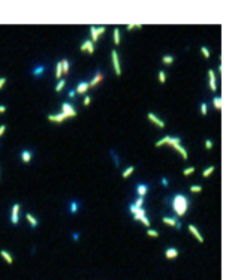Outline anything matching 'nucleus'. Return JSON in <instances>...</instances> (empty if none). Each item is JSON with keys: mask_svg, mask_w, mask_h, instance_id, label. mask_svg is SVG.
I'll return each instance as SVG.
<instances>
[{"mask_svg": "<svg viewBox=\"0 0 247 280\" xmlns=\"http://www.w3.org/2000/svg\"><path fill=\"white\" fill-rule=\"evenodd\" d=\"M207 112H208V107H207L205 102H202L201 103V114L202 116H207Z\"/></svg>", "mask_w": 247, "mask_h": 280, "instance_id": "obj_35", "label": "nucleus"}, {"mask_svg": "<svg viewBox=\"0 0 247 280\" xmlns=\"http://www.w3.org/2000/svg\"><path fill=\"white\" fill-rule=\"evenodd\" d=\"M5 130H6V125H0V136L5 133Z\"/></svg>", "mask_w": 247, "mask_h": 280, "instance_id": "obj_45", "label": "nucleus"}, {"mask_svg": "<svg viewBox=\"0 0 247 280\" xmlns=\"http://www.w3.org/2000/svg\"><path fill=\"white\" fill-rule=\"evenodd\" d=\"M169 138H171V136H163V138H160V139H159V141L156 142V147H162V145H165V144H168Z\"/></svg>", "mask_w": 247, "mask_h": 280, "instance_id": "obj_29", "label": "nucleus"}, {"mask_svg": "<svg viewBox=\"0 0 247 280\" xmlns=\"http://www.w3.org/2000/svg\"><path fill=\"white\" fill-rule=\"evenodd\" d=\"M135 27L141 29V27H142V24H127V25H126V29H127V30H133Z\"/></svg>", "mask_w": 247, "mask_h": 280, "instance_id": "obj_39", "label": "nucleus"}, {"mask_svg": "<svg viewBox=\"0 0 247 280\" xmlns=\"http://www.w3.org/2000/svg\"><path fill=\"white\" fill-rule=\"evenodd\" d=\"M5 111H6V107L5 105H0V114H3Z\"/></svg>", "mask_w": 247, "mask_h": 280, "instance_id": "obj_47", "label": "nucleus"}, {"mask_svg": "<svg viewBox=\"0 0 247 280\" xmlns=\"http://www.w3.org/2000/svg\"><path fill=\"white\" fill-rule=\"evenodd\" d=\"M202 190V186L201 184H193V186H190V192L192 193H198V192H201Z\"/></svg>", "mask_w": 247, "mask_h": 280, "instance_id": "obj_34", "label": "nucleus"}, {"mask_svg": "<svg viewBox=\"0 0 247 280\" xmlns=\"http://www.w3.org/2000/svg\"><path fill=\"white\" fill-rule=\"evenodd\" d=\"M193 172H195V166H190V168H186V169H184L183 171V175H190V174H193Z\"/></svg>", "mask_w": 247, "mask_h": 280, "instance_id": "obj_36", "label": "nucleus"}, {"mask_svg": "<svg viewBox=\"0 0 247 280\" xmlns=\"http://www.w3.org/2000/svg\"><path fill=\"white\" fill-rule=\"evenodd\" d=\"M178 256V249H175V247H168L165 250V258H168V259H174V258H177Z\"/></svg>", "mask_w": 247, "mask_h": 280, "instance_id": "obj_17", "label": "nucleus"}, {"mask_svg": "<svg viewBox=\"0 0 247 280\" xmlns=\"http://www.w3.org/2000/svg\"><path fill=\"white\" fill-rule=\"evenodd\" d=\"M162 222L165 223V225H169V226H175V228H181V223H180V220L175 216H165L163 219H162Z\"/></svg>", "mask_w": 247, "mask_h": 280, "instance_id": "obj_7", "label": "nucleus"}, {"mask_svg": "<svg viewBox=\"0 0 247 280\" xmlns=\"http://www.w3.org/2000/svg\"><path fill=\"white\" fill-rule=\"evenodd\" d=\"M208 76H210V89L216 91L217 90V85H216V74L213 69H208Z\"/></svg>", "mask_w": 247, "mask_h": 280, "instance_id": "obj_16", "label": "nucleus"}, {"mask_svg": "<svg viewBox=\"0 0 247 280\" xmlns=\"http://www.w3.org/2000/svg\"><path fill=\"white\" fill-rule=\"evenodd\" d=\"M162 63H165V65H172L174 63V56H163L162 57Z\"/></svg>", "mask_w": 247, "mask_h": 280, "instance_id": "obj_28", "label": "nucleus"}, {"mask_svg": "<svg viewBox=\"0 0 247 280\" xmlns=\"http://www.w3.org/2000/svg\"><path fill=\"white\" fill-rule=\"evenodd\" d=\"M141 222H142L145 226H150V220H148V217L147 216H144V217H141Z\"/></svg>", "mask_w": 247, "mask_h": 280, "instance_id": "obj_43", "label": "nucleus"}, {"mask_svg": "<svg viewBox=\"0 0 247 280\" xmlns=\"http://www.w3.org/2000/svg\"><path fill=\"white\" fill-rule=\"evenodd\" d=\"M213 103H214L216 109H220L222 108V98H220V96H216V98L213 99Z\"/></svg>", "mask_w": 247, "mask_h": 280, "instance_id": "obj_27", "label": "nucleus"}, {"mask_svg": "<svg viewBox=\"0 0 247 280\" xmlns=\"http://www.w3.org/2000/svg\"><path fill=\"white\" fill-rule=\"evenodd\" d=\"M87 90H89V83H87V81H81V83L76 85L75 93H78V94H85Z\"/></svg>", "mask_w": 247, "mask_h": 280, "instance_id": "obj_15", "label": "nucleus"}, {"mask_svg": "<svg viewBox=\"0 0 247 280\" xmlns=\"http://www.w3.org/2000/svg\"><path fill=\"white\" fill-rule=\"evenodd\" d=\"M20 204H14L12 205V210H11V223L12 225H17L18 223V216H20Z\"/></svg>", "mask_w": 247, "mask_h": 280, "instance_id": "obj_9", "label": "nucleus"}, {"mask_svg": "<svg viewBox=\"0 0 247 280\" xmlns=\"http://www.w3.org/2000/svg\"><path fill=\"white\" fill-rule=\"evenodd\" d=\"M102 80H103V75H102V72H100V71H98V72H96V75L93 76V80L89 83V89H93V87H96V85H98Z\"/></svg>", "mask_w": 247, "mask_h": 280, "instance_id": "obj_14", "label": "nucleus"}, {"mask_svg": "<svg viewBox=\"0 0 247 280\" xmlns=\"http://www.w3.org/2000/svg\"><path fill=\"white\" fill-rule=\"evenodd\" d=\"M111 60H112V66H114V71H116L117 76L121 75V66H120V58H118V54L116 50L111 51Z\"/></svg>", "mask_w": 247, "mask_h": 280, "instance_id": "obj_4", "label": "nucleus"}, {"mask_svg": "<svg viewBox=\"0 0 247 280\" xmlns=\"http://www.w3.org/2000/svg\"><path fill=\"white\" fill-rule=\"evenodd\" d=\"M78 207H79V204L76 202V201H72V202H70V205H69V213H70V214H75V213L78 211Z\"/></svg>", "mask_w": 247, "mask_h": 280, "instance_id": "obj_22", "label": "nucleus"}, {"mask_svg": "<svg viewBox=\"0 0 247 280\" xmlns=\"http://www.w3.org/2000/svg\"><path fill=\"white\" fill-rule=\"evenodd\" d=\"M0 256H3V259H5L9 265L14 262V259H12V256H11V253H9V252H6V250H0Z\"/></svg>", "mask_w": 247, "mask_h": 280, "instance_id": "obj_19", "label": "nucleus"}, {"mask_svg": "<svg viewBox=\"0 0 247 280\" xmlns=\"http://www.w3.org/2000/svg\"><path fill=\"white\" fill-rule=\"evenodd\" d=\"M165 81H166V74H165V71H159V83L165 84Z\"/></svg>", "mask_w": 247, "mask_h": 280, "instance_id": "obj_33", "label": "nucleus"}, {"mask_svg": "<svg viewBox=\"0 0 247 280\" xmlns=\"http://www.w3.org/2000/svg\"><path fill=\"white\" fill-rule=\"evenodd\" d=\"M147 192H148V184H145V183H138L135 186V193L138 196H145Z\"/></svg>", "mask_w": 247, "mask_h": 280, "instance_id": "obj_10", "label": "nucleus"}, {"mask_svg": "<svg viewBox=\"0 0 247 280\" xmlns=\"http://www.w3.org/2000/svg\"><path fill=\"white\" fill-rule=\"evenodd\" d=\"M205 148L207 150H211V148H213V141H211V139H205Z\"/></svg>", "mask_w": 247, "mask_h": 280, "instance_id": "obj_40", "label": "nucleus"}, {"mask_svg": "<svg viewBox=\"0 0 247 280\" xmlns=\"http://www.w3.org/2000/svg\"><path fill=\"white\" fill-rule=\"evenodd\" d=\"M45 69H47V67H45V65H39V66H36V67L33 69V72H32V74H33V76H39L42 72H45Z\"/></svg>", "mask_w": 247, "mask_h": 280, "instance_id": "obj_20", "label": "nucleus"}, {"mask_svg": "<svg viewBox=\"0 0 247 280\" xmlns=\"http://www.w3.org/2000/svg\"><path fill=\"white\" fill-rule=\"evenodd\" d=\"M5 84H6V78H5V76H0V90L3 89Z\"/></svg>", "mask_w": 247, "mask_h": 280, "instance_id": "obj_44", "label": "nucleus"}, {"mask_svg": "<svg viewBox=\"0 0 247 280\" xmlns=\"http://www.w3.org/2000/svg\"><path fill=\"white\" fill-rule=\"evenodd\" d=\"M32 157H33V153H32L30 150H27V148L21 151V160H23L24 163H29V162L32 160Z\"/></svg>", "mask_w": 247, "mask_h": 280, "instance_id": "obj_18", "label": "nucleus"}, {"mask_svg": "<svg viewBox=\"0 0 247 280\" xmlns=\"http://www.w3.org/2000/svg\"><path fill=\"white\" fill-rule=\"evenodd\" d=\"M201 52H202V56H204L205 58H210V50L207 47H201Z\"/></svg>", "mask_w": 247, "mask_h": 280, "instance_id": "obj_37", "label": "nucleus"}, {"mask_svg": "<svg viewBox=\"0 0 247 280\" xmlns=\"http://www.w3.org/2000/svg\"><path fill=\"white\" fill-rule=\"evenodd\" d=\"M75 94H76V93H75V90H69V93H67V96H69V98H74Z\"/></svg>", "mask_w": 247, "mask_h": 280, "instance_id": "obj_46", "label": "nucleus"}, {"mask_svg": "<svg viewBox=\"0 0 247 280\" xmlns=\"http://www.w3.org/2000/svg\"><path fill=\"white\" fill-rule=\"evenodd\" d=\"M142 204H144V196H138L135 199V202H133V205L138 207V208H142Z\"/></svg>", "mask_w": 247, "mask_h": 280, "instance_id": "obj_32", "label": "nucleus"}, {"mask_svg": "<svg viewBox=\"0 0 247 280\" xmlns=\"http://www.w3.org/2000/svg\"><path fill=\"white\" fill-rule=\"evenodd\" d=\"M105 30H107V27H105V25H100V27H94V25H92V27H90V33H92V38H93L92 42L94 43L96 41L99 39L100 34L105 33Z\"/></svg>", "mask_w": 247, "mask_h": 280, "instance_id": "obj_6", "label": "nucleus"}, {"mask_svg": "<svg viewBox=\"0 0 247 280\" xmlns=\"http://www.w3.org/2000/svg\"><path fill=\"white\" fill-rule=\"evenodd\" d=\"M61 76H63V69H61V63L58 62L56 66V78L57 80H61Z\"/></svg>", "mask_w": 247, "mask_h": 280, "instance_id": "obj_24", "label": "nucleus"}, {"mask_svg": "<svg viewBox=\"0 0 247 280\" xmlns=\"http://www.w3.org/2000/svg\"><path fill=\"white\" fill-rule=\"evenodd\" d=\"M165 201H166V204H169V207L172 208L175 217L184 216L186 211L189 210V205H190V199L183 193H175L169 198H166Z\"/></svg>", "mask_w": 247, "mask_h": 280, "instance_id": "obj_1", "label": "nucleus"}, {"mask_svg": "<svg viewBox=\"0 0 247 280\" xmlns=\"http://www.w3.org/2000/svg\"><path fill=\"white\" fill-rule=\"evenodd\" d=\"M25 219L29 220V223H30L32 228H36V226H38V220H36V219H34L30 213H25Z\"/></svg>", "mask_w": 247, "mask_h": 280, "instance_id": "obj_21", "label": "nucleus"}, {"mask_svg": "<svg viewBox=\"0 0 247 280\" xmlns=\"http://www.w3.org/2000/svg\"><path fill=\"white\" fill-rule=\"evenodd\" d=\"M168 144H169L172 148H175V150H177V151L181 154L183 159H187V157H189L187 150L181 145V138H180V136H171V138H169V141H168Z\"/></svg>", "mask_w": 247, "mask_h": 280, "instance_id": "obj_2", "label": "nucleus"}, {"mask_svg": "<svg viewBox=\"0 0 247 280\" xmlns=\"http://www.w3.org/2000/svg\"><path fill=\"white\" fill-rule=\"evenodd\" d=\"M147 118L151 121L153 125H156L157 127H160V129H163L165 127V121L162 120V118H159L154 112H147Z\"/></svg>", "mask_w": 247, "mask_h": 280, "instance_id": "obj_8", "label": "nucleus"}, {"mask_svg": "<svg viewBox=\"0 0 247 280\" xmlns=\"http://www.w3.org/2000/svg\"><path fill=\"white\" fill-rule=\"evenodd\" d=\"M133 171H135V166H129V168H126L125 171H123L121 177H123V178H127V177H129V175H130V174L133 172Z\"/></svg>", "mask_w": 247, "mask_h": 280, "instance_id": "obj_25", "label": "nucleus"}, {"mask_svg": "<svg viewBox=\"0 0 247 280\" xmlns=\"http://www.w3.org/2000/svg\"><path fill=\"white\" fill-rule=\"evenodd\" d=\"M189 231H190V234H192L193 237H195V238H196L199 243H204V237H202V235H201L199 229L196 228L195 225H189Z\"/></svg>", "mask_w": 247, "mask_h": 280, "instance_id": "obj_12", "label": "nucleus"}, {"mask_svg": "<svg viewBox=\"0 0 247 280\" xmlns=\"http://www.w3.org/2000/svg\"><path fill=\"white\" fill-rule=\"evenodd\" d=\"M213 172H214V165H210L208 168H205V169H204V172H202V175H204V177H210Z\"/></svg>", "mask_w": 247, "mask_h": 280, "instance_id": "obj_26", "label": "nucleus"}, {"mask_svg": "<svg viewBox=\"0 0 247 280\" xmlns=\"http://www.w3.org/2000/svg\"><path fill=\"white\" fill-rule=\"evenodd\" d=\"M90 102H92V98H90V96H85V98H84V100H83V103L85 105V107H89V105H90Z\"/></svg>", "mask_w": 247, "mask_h": 280, "instance_id": "obj_41", "label": "nucleus"}, {"mask_svg": "<svg viewBox=\"0 0 247 280\" xmlns=\"http://www.w3.org/2000/svg\"><path fill=\"white\" fill-rule=\"evenodd\" d=\"M79 48H81V51H87L89 54H93V52H94V43L90 39H85L81 43V47H79Z\"/></svg>", "mask_w": 247, "mask_h": 280, "instance_id": "obj_11", "label": "nucleus"}, {"mask_svg": "<svg viewBox=\"0 0 247 280\" xmlns=\"http://www.w3.org/2000/svg\"><path fill=\"white\" fill-rule=\"evenodd\" d=\"M60 63H61V69H63V74H67V72H69V66H70L69 60H67V58H63Z\"/></svg>", "mask_w": 247, "mask_h": 280, "instance_id": "obj_23", "label": "nucleus"}, {"mask_svg": "<svg viewBox=\"0 0 247 280\" xmlns=\"http://www.w3.org/2000/svg\"><path fill=\"white\" fill-rule=\"evenodd\" d=\"M114 43L116 45L120 43V29H114Z\"/></svg>", "mask_w": 247, "mask_h": 280, "instance_id": "obj_30", "label": "nucleus"}, {"mask_svg": "<svg viewBox=\"0 0 247 280\" xmlns=\"http://www.w3.org/2000/svg\"><path fill=\"white\" fill-rule=\"evenodd\" d=\"M129 211L133 214V219H135V220H141V217L145 216V208H138V207H135L133 204L129 205Z\"/></svg>", "mask_w": 247, "mask_h": 280, "instance_id": "obj_5", "label": "nucleus"}, {"mask_svg": "<svg viewBox=\"0 0 247 280\" xmlns=\"http://www.w3.org/2000/svg\"><path fill=\"white\" fill-rule=\"evenodd\" d=\"M78 238H79V234H78V232H75V234H74V240L76 241Z\"/></svg>", "mask_w": 247, "mask_h": 280, "instance_id": "obj_48", "label": "nucleus"}, {"mask_svg": "<svg viewBox=\"0 0 247 280\" xmlns=\"http://www.w3.org/2000/svg\"><path fill=\"white\" fill-rule=\"evenodd\" d=\"M61 114H63L66 118H69V117H75V116H76V109L72 107V103L63 102V103H61Z\"/></svg>", "mask_w": 247, "mask_h": 280, "instance_id": "obj_3", "label": "nucleus"}, {"mask_svg": "<svg viewBox=\"0 0 247 280\" xmlns=\"http://www.w3.org/2000/svg\"><path fill=\"white\" fill-rule=\"evenodd\" d=\"M66 85V81L63 80V78H61V80L57 83V85H56V91L58 93V91H61V90H63V87Z\"/></svg>", "mask_w": 247, "mask_h": 280, "instance_id": "obj_31", "label": "nucleus"}, {"mask_svg": "<svg viewBox=\"0 0 247 280\" xmlns=\"http://www.w3.org/2000/svg\"><path fill=\"white\" fill-rule=\"evenodd\" d=\"M48 120L52 121V123L60 125V123H63V121L66 120V117L61 114V112H58V114H50V116H48Z\"/></svg>", "mask_w": 247, "mask_h": 280, "instance_id": "obj_13", "label": "nucleus"}, {"mask_svg": "<svg viewBox=\"0 0 247 280\" xmlns=\"http://www.w3.org/2000/svg\"><path fill=\"white\" fill-rule=\"evenodd\" d=\"M160 183H162V186H163V187H168V186H169V181H168V178H165V177H162Z\"/></svg>", "mask_w": 247, "mask_h": 280, "instance_id": "obj_42", "label": "nucleus"}, {"mask_svg": "<svg viewBox=\"0 0 247 280\" xmlns=\"http://www.w3.org/2000/svg\"><path fill=\"white\" fill-rule=\"evenodd\" d=\"M147 235H148V237H154V238H157V237H159V232L154 231V229H148V231H147Z\"/></svg>", "mask_w": 247, "mask_h": 280, "instance_id": "obj_38", "label": "nucleus"}]
</instances>
